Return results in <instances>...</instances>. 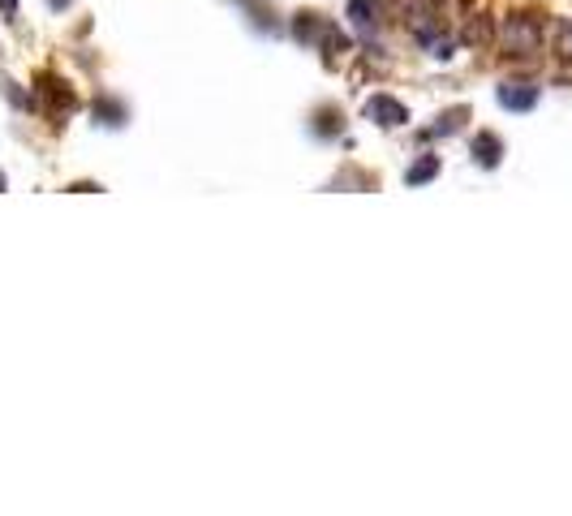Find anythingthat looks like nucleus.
<instances>
[{"label": "nucleus", "instance_id": "1", "mask_svg": "<svg viewBox=\"0 0 572 516\" xmlns=\"http://www.w3.org/2000/svg\"><path fill=\"white\" fill-rule=\"evenodd\" d=\"M499 48L508 56H534L542 48V26L538 18H529V13H512L499 26Z\"/></svg>", "mask_w": 572, "mask_h": 516}, {"label": "nucleus", "instance_id": "2", "mask_svg": "<svg viewBox=\"0 0 572 516\" xmlns=\"http://www.w3.org/2000/svg\"><path fill=\"white\" fill-rule=\"evenodd\" d=\"M297 39H306L323 52H336V48L345 52V35H340L332 22H323L319 13H302V18H297Z\"/></svg>", "mask_w": 572, "mask_h": 516}, {"label": "nucleus", "instance_id": "3", "mask_svg": "<svg viewBox=\"0 0 572 516\" xmlns=\"http://www.w3.org/2000/svg\"><path fill=\"white\" fill-rule=\"evenodd\" d=\"M366 117L370 121H379L383 129H396V125H405L409 121V112H405V104H396L392 95H375L366 104Z\"/></svg>", "mask_w": 572, "mask_h": 516}, {"label": "nucleus", "instance_id": "4", "mask_svg": "<svg viewBox=\"0 0 572 516\" xmlns=\"http://www.w3.org/2000/svg\"><path fill=\"white\" fill-rule=\"evenodd\" d=\"M499 104L508 112H529L538 104V86L534 82H504L499 86Z\"/></svg>", "mask_w": 572, "mask_h": 516}, {"label": "nucleus", "instance_id": "5", "mask_svg": "<svg viewBox=\"0 0 572 516\" xmlns=\"http://www.w3.org/2000/svg\"><path fill=\"white\" fill-rule=\"evenodd\" d=\"M499 155H504V142H499L495 134H478V138H474V160H478L482 168H495Z\"/></svg>", "mask_w": 572, "mask_h": 516}, {"label": "nucleus", "instance_id": "6", "mask_svg": "<svg viewBox=\"0 0 572 516\" xmlns=\"http://www.w3.org/2000/svg\"><path fill=\"white\" fill-rule=\"evenodd\" d=\"M349 18H353V26L362 35L375 31V9H370V0H349Z\"/></svg>", "mask_w": 572, "mask_h": 516}, {"label": "nucleus", "instance_id": "7", "mask_svg": "<svg viewBox=\"0 0 572 516\" xmlns=\"http://www.w3.org/2000/svg\"><path fill=\"white\" fill-rule=\"evenodd\" d=\"M435 172H439V160H435V155H426V160H418V164L405 172V181H409V185H422V181H431Z\"/></svg>", "mask_w": 572, "mask_h": 516}, {"label": "nucleus", "instance_id": "8", "mask_svg": "<svg viewBox=\"0 0 572 516\" xmlns=\"http://www.w3.org/2000/svg\"><path fill=\"white\" fill-rule=\"evenodd\" d=\"M555 48H560V56H572V22H560V31H555Z\"/></svg>", "mask_w": 572, "mask_h": 516}, {"label": "nucleus", "instance_id": "9", "mask_svg": "<svg viewBox=\"0 0 572 516\" xmlns=\"http://www.w3.org/2000/svg\"><path fill=\"white\" fill-rule=\"evenodd\" d=\"M0 13H9L13 18V13H18V0H0Z\"/></svg>", "mask_w": 572, "mask_h": 516}, {"label": "nucleus", "instance_id": "10", "mask_svg": "<svg viewBox=\"0 0 572 516\" xmlns=\"http://www.w3.org/2000/svg\"><path fill=\"white\" fill-rule=\"evenodd\" d=\"M69 5V0H52V9H65Z\"/></svg>", "mask_w": 572, "mask_h": 516}, {"label": "nucleus", "instance_id": "11", "mask_svg": "<svg viewBox=\"0 0 572 516\" xmlns=\"http://www.w3.org/2000/svg\"><path fill=\"white\" fill-rule=\"evenodd\" d=\"M0 190H5V177H0Z\"/></svg>", "mask_w": 572, "mask_h": 516}]
</instances>
